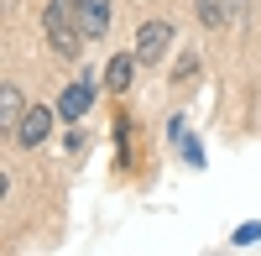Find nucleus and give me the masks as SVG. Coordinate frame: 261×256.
Returning a JSON list of instances; mask_svg holds the SVG:
<instances>
[{
	"label": "nucleus",
	"mask_w": 261,
	"mask_h": 256,
	"mask_svg": "<svg viewBox=\"0 0 261 256\" xmlns=\"http://www.w3.org/2000/svg\"><path fill=\"white\" fill-rule=\"evenodd\" d=\"M47 42L58 58H79V6L73 0H47Z\"/></svg>",
	"instance_id": "obj_1"
},
{
	"label": "nucleus",
	"mask_w": 261,
	"mask_h": 256,
	"mask_svg": "<svg viewBox=\"0 0 261 256\" xmlns=\"http://www.w3.org/2000/svg\"><path fill=\"white\" fill-rule=\"evenodd\" d=\"M167 42H172V27H167V21H146L141 37H136V58H141V63H162Z\"/></svg>",
	"instance_id": "obj_2"
},
{
	"label": "nucleus",
	"mask_w": 261,
	"mask_h": 256,
	"mask_svg": "<svg viewBox=\"0 0 261 256\" xmlns=\"http://www.w3.org/2000/svg\"><path fill=\"white\" fill-rule=\"evenodd\" d=\"M47 131H53V110H42V105H37V110L21 115L16 141H21V146H42V141H47Z\"/></svg>",
	"instance_id": "obj_3"
},
{
	"label": "nucleus",
	"mask_w": 261,
	"mask_h": 256,
	"mask_svg": "<svg viewBox=\"0 0 261 256\" xmlns=\"http://www.w3.org/2000/svg\"><path fill=\"white\" fill-rule=\"evenodd\" d=\"M73 6H79L84 37H105V32H110V0H73Z\"/></svg>",
	"instance_id": "obj_4"
},
{
	"label": "nucleus",
	"mask_w": 261,
	"mask_h": 256,
	"mask_svg": "<svg viewBox=\"0 0 261 256\" xmlns=\"http://www.w3.org/2000/svg\"><path fill=\"white\" fill-rule=\"evenodd\" d=\"M246 16V0H199V21L204 27H230Z\"/></svg>",
	"instance_id": "obj_5"
},
{
	"label": "nucleus",
	"mask_w": 261,
	"mask_h": 256,
	"mask_svg": "<svg viewBox=\"0 0 261 256\" xmlns=\"http://www.w3.org/2000/svg\"><path fill=\"white\" fill-rule=\"evenodd\" d=\"M89 105H94V84H89V79H79V84H68V89H63V99H58V115L79 120L84 110H89Z\"/></svg>",
	"instance_id": "obj_6"
},
{
	"label": "nucleus",
	"mask_w": 261,
	"mask_h": 256,
	"mask_svg": "<svg viewBox=\"0 0 261 256\" xmlns=\"http://www.w3.org/2000/svg\"><path fill=\"white\" fill-rule=\"evenodd\" d=\"M21 115H27V99H21L16 84H6V89H0V131H16Z\"/></svg>",
	"instance_id": "obj_7"
},
{
	"label": "nucleus",
	"mask_w": 261,
	"mask_h": 256,
	"mask_svg": "<svg viewBox=\"0 0 261 256\" xmlns=\"http://www.w3.org/2000/svg\"><path fill=\"white\" fill-rule=\"evenodd\" d=\"M130 79H136V58H125V53H120V58L105 63V84H110L115 94H125V89H130Z\"/></svg>",
	"instance_id": "obj_8"
},
{
	"label": "nucleus",
	"mask_w": 261,
	"mask_h": 256,
	"mask_svg": "<svg viewBox=\"0 0 261 256\" xmlns=\"http://www.w3.org/2000/svg\"><path fill=\"white\" fill-rule=\"evenodd\" d=\"M235 241H241V246H251V241H261V225H241V230H235Z\"/></svg>",
	"instance_id": "obj_9"
}]
</instances>
